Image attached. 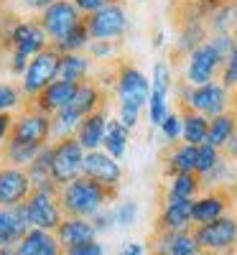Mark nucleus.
<instances>
[{
    "instance_id": "1",
    "label": "nucleus",
    "mask_w": 237,
    "mask_h": 255,
    "mask_svg": "<svg viewBox=\"0 0 237 255\" xmlns=\"http://www.w3.org/2000/svg\"><path fill=\"white\" fill-rule=\"evenodd\" d=\"M118 191L105 189L102 184H97L87 176H79L59 189V204H61L64 217H87L90 220L100 209H105V204Z\"/></svg>"
},
{
    "instance_id": "2",
    "label": "nucleus",
    "mask_w": 237,
    "mask_h": 255,
    "mask_svg": "<svg viewBox=\"0 0 237 255\" xmlns=\"http://www.w3.org/2000/svg\"><path fill=\"white\" fill-rule=\"evenodd\" d=\"M84 153L87 151L77 143L74 135L51 143V179L59 189L82 176Z\"/></svg>"
},
{
    "instance_id": "3",
    "label": "nucleus",
    "mask_w": 237,
    "mask_h": 255,
    "mask_svg": "<svg viewBox=\"0 0 237 255\" xmlns=\"http://www.w3.org/2000/svg\"><path fill=\"white\" fill-rule=\"evenodd\" d=\"M23 212L31 227L56 232V227L64 220V212L59 204V189H33L31 197L23 202Z\"/></svg>"
},
{
    "instance_id": "4",
    "label": "nucleus",
    "mask_w": 237,
    "mask_h": 255,
    "mask_svg": "<svg viewBox=\"0 0 237 255\" xmlns=\"http://www.w3.org/2000/svg\"><path fill=\"white\" fill-rule=\"evenodd\" d=\"M59 59H61V54L54 46L36 54L28 61L23 77H20V92H23L26 97H31V100H36L51 82H56V77H59Z\"/></svg>"
},
{
    "instance_id": "5",
    "label": "nucleus",
    "mask_w": 237,
    "mask_h": 255,
    "mask_svg": "<svg viewBox=\"0 0 237 255\" xmlns=\"http://www.w3.org/2000/svg\"><path fill=\"white\" fill-rule=\"evenodd\" d=\"M49 138H51V115L41 113L33 105L26 108L18 118H13V128H10L8 140L44 148V145H49Z\"/></svg>"
},
{
    "instance_id": "6",
    "label": "nucleus",
    "mask_w": 237,
    "mask_h": 255,
    "mask_svg": "<svg viewBox=\"0 0 237 255\" xmlns=\"http://www.w3.org/2000/svg\"><path fill=\"white\" fill-rule=\"evenodd\" d=\"M3 44L10 49V54H20L26 59H33L44 49H49V36L41 28L38 20H15V23L3 33Z\"/></svg>"
},
{
    "instance_id": "7",
    "label": "nucleus",
    "mask_w": 237,
    "mask_h": 255,
    "mask_svg": "<svg viewBox=\"0 0 237 255\" xmlns=\"http://www.w3.org/2000/svg\"><path fill=\"white\" fill-rule=\"evenodd\" d=\"M181 105H189L194 113H199L204 118H217L222 113H227L230 108V95L225 84H202V87H184L181 90Z\"/></svg>"
},
{
    "instance_id": "8",
    "label": "nucleus",
    "mask_w": 237,
    "mask_h": 255,
    "mask_svg": "<svg viewBox=\"0 0 237 255\" xmlns=\"http://www.w3.org/2000/svg\"><path fill=\"white\" fill-rule=\"evenodd\" d=\"M194 240L199 250H212V253H230L237 248V220L235 217H220L207 225H197L191 230Z\"/></svg>"
},
{
    "instance_id": "9",
    "label": "nucleus",
    "mask_w": 237,
    "mask_h": 255,
    "mask_svg": "<svg viewBox=\"0 0 237 255\" xmlns=\"http://www.w3.org/2000/svg\"><path fill=\"white\" fill-rule=\"evenodd\" d=\"M115 90H118V100H120L118 108L143 110L145 105H148V100H150V84L143 77V72L135 69L133 64H122V67L118 69Z\"/></svg>"
},
{
    "instance_id": "10",
    "label": "nucleus",
    "mask_w": 237,
    "mask_h": 255,
    "mask_svg": "<svg viewBox=\"0 0 237 255\" xmlns=\"http://www.w3.org/2000/svg\"><path fill=\"white\" fill-rule=\"evenodd\" d=\"M82 20L84 18H82V13L77 10V5L72 3V0H56V3H51L49 8L41 10L38 23L46 31L51 44H56V41H61L72 28H77Z\"/></svg>"
},
{
    "instance_id": "11",
    "label": "nucleus",
    "mask_w": 237,
    "mask_h": 255,
    "mask_svg": "<svg viewBox=\"0 0 237 255\" xmlns=\"http://www.w3.org/2000/svg\"><path fill=\"white\" fill-rule=\"evenodd\" d=\"M84 26L90 31V38L95 41H113L127 31V13L120 3L107 5L97 13H90L84 18Z\"/></svg>"
},
{
    "instance_id": "12",
    "label": "nucleus",
    "mask_w": 237,
    "mask_h": 255,
    "mask_svg": "<svg viewBox=\"0 0 237 255\" xmlns=\"http://www.w3.org/2000/svg\"><path fill=\"white\" fill-rule=\"evenodd\" d=\"M82 176H87L97 184H102L105 189L118 191L120 179H122V168L120 163L105 151H87L84 153V166H82Z\"/></svg>"
},
{
    "instance_id": "13",
    "label": "nucleus",
    "mask_w": 237,
    "mask_h": 255,
    "mask_svg": "<svg viewBox=\"0 0 237 255\" xmlns=\"http://www.w3.org/2000/svg\"><path fill=\"white\" fill-rule=\"evenodd\" d=\"M33 191L26 168L0 166V207H20Z\"/></svg>"
},
{
    "instance_id": "14",
    "label": "nucleus",
    "mask_w": 237,
    "mask_h": 255,
    "mask_svg": "<svg viewBox=\"0 0 237 255\" xmlns=\"http://www.w3.org/2000/svg\"><path fill=\"white\" fill-rule=\"evenodd\" d=\"M222 61L225 59L212 49L209 41H204L199 49H194L189 54V64H186V79H189V84H191V87L209 84L214 79V72H217V67Z\"/></svg>"
},
{
    "instance_id": "15",
    "label": "nucleus",
    "mask_w": 237,
    "mask_h": 255,
    "mask_svg": "<svg viewBox=\"0 0 237 255\" xmlns=\"http://www.w3.org/2000/svg\"><path fill=\"white\" fill-rule=\"evenodd\" d=\"M191 204L194 199L186 197H166L163 212L158 217V232H179V230H191Z\"/></svg>"
},
{
    "instance_id": "16",
    "label": "nucleus",
    "mask_w": 237,
    "mask_h": 255,
    "mask_svg": "<svg viewBox=\"0 0 237 255\" xmlns=\"http://www.w3.org/2000/svg\"><path fill=\"white\" fill-rule=\"evenodd\" d=\"M31 230L28 217L20 207H0V248H15Z\"/></svg>"
},
{
    "instance_id": "17",
    "label": "nucleus",
    "mask_w": 237,
    "mask_h": 255,
    "mask_svg": "<svg viewBox=\"0 0 237 255\" xmlns=\"http://www.w3.org/2000/svg\"><path fill=\"white\" fill-rule=\"evenodd\" d=\"M227 207H230V194H227L225 189L207 191L204 197L194 199V204H191V222H194V227L225 217V209Z\"/></svg>"
},
{
    "instance_id": "18",
    "label": "nucleus",
    "mask_w": 237,
    "mask_h": 255,
    "mask_svg": "<svg viewBox=\"0 0 237 255\" xmlns=\"http://www.w3.org/2000/svg\"><path fill=\"white\" fill-rule=\"evenodd\" d=\"M77 87L79 84H74V82L56 79L33 100V108H38L41 113H46V115H56L59 110H64L72 102V97L77 95Z\"/></svg>"
},
{
    "instance_id": "19",
    "label": "nucleus",
    "mask_w": 237,
    "mask_h": 255,
    "mask_svg": "<svg viewBox=\"0 0 237 255\" xmlns=\"http://www.w3.org/2000/svg\"><path fill=\"white\" fill-rule=\"evenodd\" d=\"M197 253L199 245L194 240V232L179 230V232H158L150 255H197Z\"/></svg>"
},
{
    "instance_id": "20",
    "label": "nucleus",
    "mask_w": 237,
    "mask_h": 255,
    "mask_svg": "<svg viewBox=\"0 0 237 255\" xmlns=\"http://www.w3.org/2000/svg\"><path fill=\"white\" fill-rule=\"evenodd\" d=\"M54 235H56V240H59V245L64 250L74 248L79 243L97 240V232H95V227H92V222L87 217H64Z\"/></svg>"
},
{
    "instance_id": "21",
    "label": "nucleus",
    "mask_w": 237,
    "mask_h": 255,
    "mask_svg": "<svg viewBox=\"0 0 237 255\" xmlns=\"http://www.w3.org/2000/svg\"><path fill=\"white\" fill-rule=\"evenodd\" d=\"M105 130H107V113L102 108V110L87 115L79 123L74 138H77V143L84 148V151H100L102 140H105Z\"/></svg>"
},
{
    "instance_id": "22",
    "label": "nucleus",
    "mask_w": 237,
    "mask_h": 255,
    "mask_svg": "<svg viewBox=\"0 0 237 255\" xmlns=\"http://www.w3.org/2000/svg\"><path fill=\"white\" fill-rule=\"evenodd\" d=\"M15 250L18 255H64V248L59 245L54 232L36 230V227L26 232V238L15 245Z\"/></svg>"
},
{
    "instance_id": "23",
    "label": "nucleus",
    "mask_w": 237,
    "mask_h": 255,
    "mask_svg": "<svg viewBox=\"0 0 237 255\" xmlns=\"http://www.w3.org/2000/svg\"><path fill=\"white\" fill-rule=\"evenodd\" d=\"M181 138L189 145H202L207 143V130H209V118L194 113L189 105H181Z\"/></svg>"
},
{
    "instance_id": "24",
    "label": "nucleus",
    "mask_w": 237,
    "mask_h": 255,
    "mask_svg": "<svg viewBox=\"0 0 237 255\" xmlns=\"http://www.w3.org/2000/svg\"><path fill=\"white\" fill-rule=\"evenodd\" d=\"M26 174L33 189H59L51 179V143L46 148H41V153L26 166Z\"/></svg>"
},
{
    "instance_id": "25",
    "label": "nucleus",
    "mask_w": 237,
    "mask_h": 255,
    "mask_svg": "<svg viewBox=\"0 0 237 255\" xmlns=\"http://www.w3.org/2000/svg\"><path fill=\"white\" fill-rule=\"evenodd\" d=\"M194 168H197V145L184 143V145L171 148V153L166 158V174H171V179H174L176 174H191Z\"/></svg>"
},
{
    "instance_id": "26",
    "label": "nucleus",
    "mask_w": 237,
    "mask_h": 255,
    "mask_svg": "<svg viewBox=\"0 0 237 255\" xmlns=\"http://www.w3.org/2000/svg\"><path fill=\"white\" fill-rule=\"evenodd\" d=\"M235 130H237V115L227 110V113H222V115H217V118H212V120H209L207 143L222 151V148L227 145V140L235 135Z\"/></svg>"
},
{
    "instance_id": "27",
    "label": "nucleus",
    "mask_w": 237,
    "mask_h": 255,
    "mask_svg": "<svg viewBox=\"0 0 237 255\" xmlns=\"http://www.w3.org/2000/svg\"><path fill=\"white\" fill-rule=\"evenodd\" d=\"M87 74H90V59L84 54H61L59 59V77L56 79H64V82H74V84H82L87 82Z\"/></svg>"
},
{
    "instance_id": "28",
    "label": "nucleus",
    "mask_w": 237,
    "mask_h": 255,
    "mask_svg": "<svg viewBox=\"0 0 237 255\" xmlns=\"http://www.w3.org/2000/svg\"><path fill=\"white\" fill-rule=\"evenodd\" d=\"M127 140H130V130L115 118V120H107V130H105V140H102V151L110 153L115 161L125 156L127 151Z\"/></svg>"
},
{
    "instance_id": "29",
    "label": "nucleus",
    "mask_w": 237,
    "mask_h": 255,
    "mask_svg": "<svg viewBox=\"0 0 237 255\" xmlns=\"http://www.w3.org/2000/svg\"><path fill=\"white\" fill-rule=\"evenodd\" d=\"M237 26V3H222L209 15V28L214 33H232Z\"/></svg>"
},
{
    "instance_id": "30",
    "label": "nucleus",
    "mask_w": 237,
    "mask_h": 255,
    "mask_svg": "<svg viewBox=\"0 0 237 255\" xmlns=\"http://www.w3.org/2000/svg\"><path fill=\"white\" fill-rule=\"evenodd\" d=\"M87 44H90V31H87V26H84V20H82L77 28H72L61 41H56V44H51V46H54L59 54H77V51H82Z\"/></svg>"
},
{
    "instance_id": "31",
    "label": "nucleus",
    "mask_w": 237,
    "mask_h": 255,
    "mask_svg": "<svg viewBox=\"0 0 237 255\" xmlns=\"http://www.w3.org/2000/svg\"><path fill=\"white\" fill-rule=\"evenodd\" d=\"M199 174H176L174 179H171V189L168 194L171 197H186V199H194V194L199 191Z\"/></svg>"
},
{
    "instance_id": "32",
    "label": "nucleus",
    "mask_w": 237,
    "mask_h": 255,
    "mask_svg": "<svg viewBox=\"0 0 237 255\" xmlns=\"http://www.w3.org/2000/svg\"><path fill=\"white\" fill-rule=\"evenodd\" d=\"M220 158H222L220 148H214L209 143H202V145H197V168H194V171H197L199 176H204L220 163Z\"/></svg>"
},
{
    "instance_id": "33",
    "label": "nucleus",
    "mask_w": 237,
    "mask_h": 255,
    "mask_svg": "<svg viewBox=\"0 0 237 255\" xmlns=\"http://www.w3.org/2000/svg\"><path fill=\"white\" fill-rule=\"evenodd\" d=\"M20 102H23V92L15 84L0 82V113H10V110L20 108Z\"/></svg>"
},
{
    "instance_id": "34",
    "label": "nucleus",
    "mask_w": 237,
    "mask_h": 255,
    "mask_svg": "<svg viewBox=\"0 0 237 255\" xmlns=\"http://www.w3.org/2000/svg\"><path fill=\"white\" fill-rule=\"evenodd\" d=\"M113 215H115V225L120 227H130L135 220H138V204L135 202H120L115 209H113Z\"/></svg>"
},
{
    "instance_id": "35",
    "label": "nucleus",
    "mask_w": 237,
    "mask_h": 255,
    "mask_svg": "<svg viewBox=\"0 0 237 255\" xmlns=\"http://www.w3.org/2000/svg\"><path fill=\"white\" fill-rule=\"evenodd\" d=\"M168 90H171L168 64H166V61H156V64H153V87H150V92H163V95H168Z\"/></svg>"
},
{
    "instance_id": "36",
    "label": "nucleus",
    "mask_w": 237,
    "mask_h": 255,
    "mask_svg": "<svg viewBox=\"0 0 237 255\" xmlns=\"http://www.w3.org/2000/svg\"><path fill=\"white\" fill-rule=\"evenodd\" d=\"M161 133H163V138L166 140H179V135H181V115L179 113H168L166 115V120L161 123Z\"/></svg>"
},
{
    "instance_id": "37",
    "label": "nucleus",
    "mask_w": 237,
    "mask_h": 255,
    "mask_svg": "<svg viewBox=\"0 0 237 255\" xmlns=\"http://www.w3.org/2000/svg\"><path fill=\"white\" fill-rule=\"evenodd\" d=\"M222 84L227 90H237V44L232 49V54L225 61V72H222Z\"/></svg>"
},
{
    "instance_id": "38",
    "label": "nucleus",
    "mask_w": 237,
    "mask_h": 255,
    "mask_svg": "<svg viewBox=\"0 0 237 255\" xmlns=\"http://www.w3.org/2000/svg\"><path fill=\"white\" fill-rule=\"evenodd\" d=\"M209 44H212V49H214V51H217V54L227 61V56L232 54V49H235L237 41L232 38V33H214V36L209 38Z\"/></svg>"
},
{
    "instance_id": "39",
    "label": "nucleus",
    "mask_w": 237,
    "mask_h": 255,
    "mask_svg": "<svg viewBox=\"0 0 237 255\" xmlns=\"http://www.w3.org/2000/svg\"><path fill=\"white\" fill-rule=\"evenodd\" d=\"M64 255H105V248H102V243L90 240V243H79L74 248H67Z\"/></svg>"
},
{
    "instance_id": "40",
    "label": "nucleus",
    "mask_w": 237,
    "mask_h": 255,
    "mask_svg": "<svg viewBox=\"0 0 237 255\" xmlns=\"http://www.w3.org/2000/svg\"><path fill=\"white\" fill-rule=\"evenodd\" d=\"M90 222H92L95 232H107V230L115 225V215H113V209H100L97 215L90 217Z\"/></svg>"
},
{
    "instance_id": "41",
    "label": "nucleus",
    "mask_w": 237,
    "mask_h": 255,
    "mask_svg": "<svg viewBox=\"0 0 237 255\" xmlns=\"http://www.w3.org/2000/svg\"><path fill=\"white\" fill-rule=\"evenodd\" d=\"M72 3L77 5V10L79 13H97V10H102V8H107V5H115L118 0H72Z\"/></svg>"
},
{
    "instance_id": "42",
    "label": "nucleus",
    "mask_w": 237,
    "mask_h": 255,
    "mask_svg": "<svg viewBox=\"0 0 237 255\" xmlns=\"http://www.w3.org/2000/svg\"><path fill=\"white\" fill-rule=\"evenodd\" d=\"M138 118H140V110H135V108H118V120L127 128V130H133L138 125Z\"/></svg>"
},
{
    "instance_id": "43",
    "label": "nucleus",
    "mask_w": 237,
    "mask_h": 255,
    "mask_svg": "<svg viewBox=\"0 0 237 255\" xmlns=\"http://www.w3.org/2000/svg\"><path fill=\"white\" fill-rule=\"evenodd\" d=\"M90 51H92V56L105 59V56H110V54L115 51V44H113V41H92Z\"/></svg>"
},
{
    "instance_id": "44",
    "label": "nucleus",
    "mask_w": 237,
    "mask_h": 255,
    "mask_svg": "<svg viewBox=\"0 0 237 255\" xmlns=\"http://www.w3.org/2000/svg\"><path fill=\"white\" fill-rule=\"evenodd\" d=\"M10 128H13L10 113H0V148L5 145V140H8V135H10Z\"/></svg>"
},
{
    "instance_id": "45",
    "label": "nucleus",
    "mask_w": 237,
    "mask_h": 255,
    "mask_svg": "<svg viewBox=\"0 0 237 255\" xmlns=\"http://www.w3.org/2000/svg\"><path fill=\"white\" fill-rule=\"evenodd\" d=\"M28 61H31V59L20 56V54H10V72H15V74L23 77V72H26V67H28Z\"/></svg>"
},
{
    "instance_id": "46",
    "label": "nucleus",
    "mask_w": 237,
    "mask_h": 255,
    "mask_svg": "<svg viewBox=\"0 0 237 255\" xmlns=\"http://www.w3.org/2000/svg\"><path fill=\"white\" fill-rule=\"evenodd\" d=\"M222 151H225L227 158H237V130H235V135L227 140V145L222 148Z\"/></svg>"
},
{
    "instance_id": "47",
    "label": "nucleus",
    "mask_w": 237,
    "mask_h": 255,
    "mask_svg": "<svg viewBox=\"0 0 237 255\" xmlns=\"http://www.w3.org/2000/svg\"><path fill=\"white\" fill-rule=\"evenodd\" d=\"M120 255H143V245H140V243H127V245L120 250Z\"/></svg>"
},
{
    "instance_id": "48",
    "label": "nucleus",
    "mask_w": 237,
    "mask_h": 255,
    "mask_svg": "<svg viewBox=\"0 0 237 255\" xmlns=\"http://www.w3.org/2000/svg\"><path fill=\"white\" fill-rule=\"evenodd\" d=\"M23 3H26L28 8H41V10H44V8H49L51 3H56V0H23Z\"/></svg>"
},
{
    "instance_id": "49",
    "label": "nucleus",
    "mask_w": 237,
    "mask_h": 255,
    "mask_svg": "<svg viewBox=\"0 0 237 255\" xmlns=\"http://www.w3.org/2000/svg\"><path fill=\"white\" fill-rule=\"evenodd\" d=\"M0 255H18L15 248H0Z\"/></svg>"
},
{
    "instance_id": "50",
    "label": "nucleus",
    "mask_w": 237,
    "mask_h": 255,
    "mask_svg": "<svg viewBox=\"0 0 237 255\" xmlns=\"http://www.w3.org/2000/svg\"><path fill=\"white\" fill-rule=\"evenodd\" d=\"M232 113L237 115V92H235V100H232Z\"/></svg>"
},
{
    "instance_id": "51",
    "label": "nucleus",
    "mask_w": 237,
    "mask_h": 255,
    "mask_svg": "<svg viewBox=\"0 0 237 255\" xmlns=\"http://www.w3.org/2000/svg\"><path fill=\"white\" fill-rule=\"evenodd\" d=\"M197 255H220V253H212V250H199Z\"/></svg>"
},
{
    "instance_id": "52",
    "label": "nucleus",
    "mask_w": 237,
    "mask_h": 255,
    "mask_svg": "<svg viewBox=\"0 0 237 255\" xmlns=\"http://www.w3.org/2000/svg\"><path fill=\"white\" fill-rule=\"evenodd\" d=\"M232 38H235V41H237V26H235V28H232Z\"/></svg>"
},
{
    "instance_id": "53",
    "label": "nucleus",
    "mask_w": 237,
    "mask_h": 255,
    "mask_svg": "<svg viewBox=\"0 0 237 255\" xmlns=\"http://www.w3.org/2000/svg\"><path fill=\"white\" fill-rule=\"evenodd\" d=\"M0 44H3V33H0Z\"/></svg>"
}]
</instances>
